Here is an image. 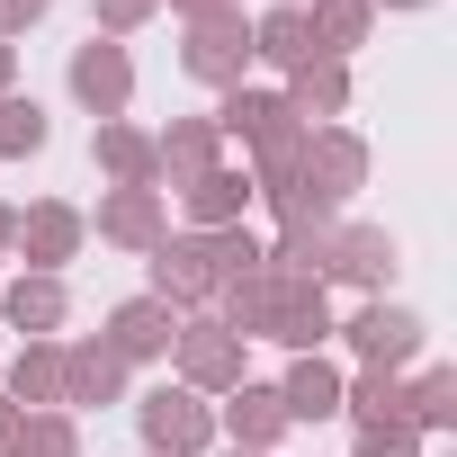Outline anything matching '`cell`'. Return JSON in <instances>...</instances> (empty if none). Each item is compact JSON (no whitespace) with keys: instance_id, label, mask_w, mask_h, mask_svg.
I'll list each match as a JSON object with an SVG mask.
<instances>
[{"instance_id":"1","label":"cell","mask_w":457,"mask_h":457,"mask_svg":"<svg viewBox=\"0 0 457 457\" xmlns=\"http://www.w3.org/2000/svg\"><path fill=\"white\" fill-rule=\"evenodd\" d=\"M170 359H179V386H188V395H234V386L252 377V341H234L215 314H179Z\"/></svg>"},{"instance_id":"2","label":"cell","mask_w":457,"mask_h":457,"mask_svg":"<svg viewBox=\"0 0 457 457\" xmlns=\"http://www.w3.org/2000/svg\"><path fill=\"white\" fill-rule=\"evenodd\" d=\"M135 430H144L153 457H206L215 448V403L188 395V386H153V395H135Z\"/></svg>"},{"instance_id":"3","label":"cell","mask_w":457,"mask_h":457,"mask_svg":"<svg viewBox=\"0 0 457 457\" xmlns=\"http://www.w3.org/2000/svg\"><path fill=\"white\" fill-rule=\"evenodd\" d=\"M359 188H368V144L350 126H305V206L341 215Z\"/></svg>"},{"instance_id":"4","label":"cell","mask_w":457,"mask_h":457,"mask_svg":"<svg viewBox=\"0 0 457 457\" xmlns=\"http://www.w3.org/2000/svg\"><path fill=\"white\" fill-rule=\"evenodd\" d=\"M144 270H153L144 296H162L170 314H206V296H215V243L206 234H162L144 252Z\"/></svg>"},{"instance_id":"5","label":"cell","mask_w":457,"mask_h":457,"mask_svg":"<svg viewBox=\"0 0 457 457\" xmlns=\"http://www.w3.org/2000/svg\"><path fill=\"white\" fill-rule=\"evenodd\" d=\"M252 341H278V350H323L332 341V296H323V278H278L270 270V305H261V332Z\"/></svg>"},{"instance_id":"6","label":"cell","mask_w":457,"mask_h":457,"mask_svg":"<svg viewBox=\"0 0 457 457\" xmlns=\"http://www.w3.org/2000/svg\"><path fill=\"white\" fill-rule=\"evenodd\" d=\"M332 332L359 350V368H395V377H403V368L421 359V341H430V323H421L412 305H386V296H368V305H359L350 323H332Z\"/></svg>"},{"instance_id":"7","label":"cell","mask_w":457,"mask_h":457,"mask_svg":"<svg viewBox=\"0 0 457 457\" xmlns=\"http://www.w3.org/2000/svg\"><path fill=\"white\" fill-rule=\"evenodd\" d=\"M81 243H90V215L72 206V197H37V206H19V261L37 270V278H63V261H81Z\"/></svg>"},{"instance_id":"8","label":"cell","mask_w":457,"mask_h":457,"mask_svg":"<svg viewBox=\"0 0 457 457\" xmlns=\"http://www.w3.org/2000/svg\"><path fill=\"white\" fill-rule=\"evenodd\" d=\"M332 243H341V215H323V206L278 215V243H261V270H278V278H323V287H332Z\"/></svg>"},{"instance_id":"9","label":"cell","mask_w":457,"mask_h":457,"mask_svg":"<svg viewBox=\"0 0 457 457\" xmlns=\"http://www.w3.org/2000/svg\"><path fill=\"white\" fill-rule=\"evenodd\" d=\"M215 430H224V448H252V457H270L296 421H287V403H278V386H261V377H243L234 395L215 403Z\"/></svg>"},{"instance_id":"10","label":"cell","mask_w":457,"mask_h":457,"mask_svg":"<svg viewBox=\"0 0 457 457\" xmlns=\"http://www.w3.org/2000/svg\"><path fill=\"white\" fill-rule=\"evenodd\" d=\"M72 99L108 126V117H126V99H135V63H126V46H108V37H90V46H72Z\"/></svg>"},{"instance_id":"11","label":"cell","mask_w":457,"mask_h":457,"mask_svg":"<svg viewBox=\"0 0 457 457\" xmlns=\"http://www.w3.org/2000/svg\"><path fill=\"white\" fill-rule=\"evenodd\" d=\"M243 63H252V28H243V19H197L188 46H179V72H188L197 90H234Z\"/></svg>"},{"instance_id":"12","label":"cell","mask_w":457,"mask_h":457,"mask_svg":"<svg viewBox=\"0 0 457 457\" xmlns=\"http://www.w3.org/2000/svg\"><path fill=\"white\" fill-rule=\"evenodd\" d=\"M215 135H234V144H278V135H296V108L278 99V90H252V81H234L215 99Z\"/></svg>"},{"instance_id":"13","label":"cell","mask_w":457,"mask_h":457,"mask_svg":"<svg viewBox=\"0 0 457 457\" xmlns=\"http://www.w3.org/2000/svg\"><path fill=\"white\" fill-rule=\"evenodd\" d=\"M395 270H403V252H395L386 224H341V243H332V278H341V287L386 296V287H395Z\"/></svg>"},{"instance_id":"14","label":"cell","mask_w":457,"mask_h":457,"mask_svg":"<svg viewBox=\"0 0 457 457\" xmlns=\"http://www.w3.org/2000/svg\"><path fill=\"white\" fill-rule=\"evenodd\" d=\"M63 314H72L63 278H37V270H19V278H0V323H10L19 341H54V332H63Z\"/></svg>"},{"instance_id":"15","label":"cell","mask_w":457,"mask_h":457,"mask_svg":"<svg viewBox=\"0 0 457 457\" xmlns=\"http://www.w3.org/2000/svg\"><path fill=\"white\" fill-rule=\"evenodd\" d=\"M153 162H162V188H188V179H206V170L224 162V135H215V117H170V126L153 135Z\"/></svg>"},{"instance_id":"16","label":"cell","mask_w":457,"mask_h":457,"mask_svg":"<svg viewBox=\"0 0 457 457\" xmlns=\"http://www.w3.org/2000/svg\"><path fill=\"white\" fill-rule=\"evenodd\" d=\"M99 341H108L126 368H135V359H170V341H179V314H170L162 296H126V305L108 314V332H99Z\"/></svg>"},{"instance_id":"17","label":"cell","mask_w":457,"mask_h":457,"mask_svg":"<svg viewBox=\"0 0 457 457\" xmlns=\"http://www.w3.org/2000/svg\"><path fill=\"white\" fill-rule=\"evenodd\" d=\"M162 234H170L162 188H108V197H99V243H117V252H153Z\"/></svg>"},{"instance_id":"18","label":"cell","mask_w":457,"mask_h":457,"mask_svg":"<svg viewBox=\"0 0 457 457\" xmlns=\"http://www.w3.org/2000/svg\"><path fill=\"white\" fill-rule=\"evenodd\" d=\"M0 395H10L19 412H63V341H19Z\"/></svg>"},{"instance_id":"19","label":"cell","mask_w":457,"mask_h":457,"mask_svg":"<svg viewBox=\"0 0 457 457\" xmlns=\"http://www.w3.org/2000/svg\"><path fill=\"white\" fill-rule=\"evenodd\" d=\"M179 206H188V234H224V224H243V206H252V170L215 162L206 179L179 188Z\"/></svg>"},{"instance_id":"20","label":"cell","mask_w":457,"mask_h":457,"mask_svg":"<svg viewBox=\"0 0 457 457\" xmlns=\"http://www.w3.org/2000/svg\"><path fill=\"white\" fill-rule=\"evenodd\" d=\"M90 162L108 170V188H162V162H153V135H144V126H126V117H108V126L90 135Z\"/></svg>"},{"instance_id":"21","label":"cell","mask_w":457,"mask_h":457,"mask_svg":"<svg viewBox=\"0 0 457 457\" xmlns=\"http://www.w3.org/2000/svg\"><path fill=\"white\" fill-rule=\"evenodd\" d=\"M63 403H126V359L99 332L63 350Z\"/></svg>"},{"instance_id":"22","label":"cell","mask_w":457,"mask_h":457,"mask_svg":"<svg viewBox=\"0 0 457 457\" xmlns=\"http://www.w3.org/2000/svg\"><path fill=\"white\" fill-rule=\"evenodd\" d=\"M278 403H287V421H341V368H332L323 350H305V359L278 377Z\"/></svg>"},{"instance_id":"23","label":"cell","mask_w":457,"mask_h":457,"mask_svg":"<svg viewBox=\"0 0 457 457\" xmlns=\"http://www.w3.org/2000/svg\"><path fill=\"white\" fill-rule=\"evenodd\" d=\"M278 99L296 108V126H332V117L350 108V63H305V72H287Z\"/></svg>"},{"instance_id":"24","label":"cell","mask_w":457,"mask_h":457,"mask_svg":"<svg viewBox=\"0 0 457 457\" xmlns=\"http://www.w3.org/2000/svg\"><path fill=\"white\" fill-rule=\"evenodd\" d=\"M305 28H314V46H323V63H350V54L368 46V28H377V10H368V0H305Z\"/></svg>"},{"instance_id":"25","label":"cell","mask_w":457,"mask_h":457,"mask_svg":"<svg viewBox=\"0 0 457 457\" xmlns=\"http://www.w3.org/2000/svg\"><path fill=\"white\" fill-rule=\"evenodd\" d=\"M252 54H261V63H278V72H305V63H323V46H314L305 10H270V19L252 28Z\"/></svg>"},{"instance_id":"26","label":"cell","mask_w":457,"mask_h":457,"mask_svg":"<svg viewBox=\"0 0 457 457\" xmlns=\"http://www.w3.org/2000/svg\"><path fill=\"white\" fill-rule=\"evenodd\" d=\"M341 412L368 430V421H403V377L395 368H359V377H341Z\"/></svg>"},{"instance_id":"27","label":"cell","mask_w":457,"mask_h":457,"mask_svg":"<svg viewBox=\"0 0 457 457\" xmlns=\"http://www.w3.org/2000/svg\"><path fill=\"white\" fill-rule=\"evenodd\" d=\"M403 421H412V430H457V368L403 377Z\"/></svg>"},{"instance_id":"28","label":"cell","mask_w":457,"mask_h":457,"mask_svg":"<svg viewBox=\"0 0 457 457\" xmlns=\"http://www.w3.org/2000/svg\"><path fill=\"white\" fill-rule=\"evenodd\" d=\"M54 144V126H46V108L28 99V90H10L0 99V162H37Z\"/></svg>"},{"instance_id":"29","label":"cell","mask_w":457,"mask_h":457,"mask_svg":"<svg viewBox=\"0 0 457 457\" xmlns=\"http://www.w3.org/2000/svg\"><path fill=\"white\" fill-rule=\"evenodd\" d=\"M10 457H81V421L72 412H28Z\"/></svg>"},{"instance_id":"30","label":"cell","mask_w":457,"mask_h":457,"mask_svg":"<svg viewBox=\"0 0 457 457\" xmlns=\"http://www.w3.org/2000/svg\"><path fill=\"white\" fill-rule=\"evenodd\" d=\"M162 19V0H90V37H135V28H153Z\"/></svg>"},{"instance_id":"31","label":"cell","mask_w":457,"mask_h":457,"mask_svg":"<svg viewBox=\"0 0 457 457\" xmlns=\"http://www.w3.org/2000/svg\"><path fill=\"white\" fill-rule=\"evenodd\" d=\"M350 457H421V430H412V421H368Z\"/></svg>"},{"instance_id":"32","label":"cell","mask_w":457,"mask_h":457,"mask_svg":"<svg viewBox=\"0 0 457 457\" xmlns=\"http://www.w3.org/2000/svg\"><path fill=\"white\" fill-rule=\"evenodd\" d=\"M46 10H54V0H0V37H28V28H46Z\"/></svg>"},{"instance_id":"33","label":"cell","mask_w":457,"mask_h":457,"mask_svg":"<svg viewBox=\"0 0 457 457\" xmlns=\"http://www.w3.org/2000/svg\"><path fill=\"white\" fill-rule=\"evenodd\" d=\"M162 10H179L197 28V19H243V0H162Z\"/></svg>"},{"instance_id":"34","label":"cell","mask_w":457,"mask_h":457,"mask_svg":"<svg viewBox=\"0 0 457 457\" xmlns=\"http://www.w3.org/2000/svg\"><path fill=\"white\" fill-rule=\"evenodd\" d=\"M19 421H28V412H19L10 395H0V457H10V448H19Z\"/></svg>"},{"instance_id":"35","label":"cell","mask_w":457,"mask_h":457,"mask_svg":"<svg viewBox=\"0 0 457 457\" xmlns=\"http://www.w3.org/2000/svg\"><path fill=\"white\" fill-rule=\"evenodd\" d=\"M10 90H19V46L0 37V99H10Z\"/></svg>"},{"instance_id":"36","label":"cell","mask_w":457,"mask_h":457,"mask_svg":"<svg viewBox=\"0 0 457 457\" xmlns=\"http://www.w3.org/2000/svg\"><path fill=\"white\" fill-rule=\"evenodd\" d=\"M19 243V206H0V252H10Z\"/></svg>"},{"instance_id":"37","label":"cell","mask_w":457,"mask_h":457,"mask_svg":"<svg viewBox=\"0 0 457 457\" xmlns=\"http://www.w3.org/2000/svg\"><path fill=\"white\" fill-rule=\"evenodd\" d=\"M368 10H377V0H368ZM386 10H430V0H386Z\"/></svg>"},{"instance_id":"38","label":"cell","mask_w":457,"mask_h":457,"mask_svg":"<svg viewBox=\"0 0 457 457\" xmlns=\"http://www.w3.org/2000/svg\"><path fill=\"white\" fill-rule=\"evenodd\" d=\"M270 10H305V0H270Z\"/></svg>"},{"instance_id":"39","label":"cell","mask_w":457,"mask_h":457,"mask_svg":"<svg viewBox=\"0 0 457 457\" xmlns=\"http://www.w3.org/2000/svg\"><path fill=\"white\" fill-rule=\"evenodd\" d=\"M224 457H252V448H224Z\"/></svg>"},{"instance_id":"40","label":"cell","mask_w":457,"mask_h":457,"mask_svg":"<svg viewBox=\"0 0 457 457\" xmlns=\"http://www.w3.org/2000/svg\"><path fill=\"white\" fill-rule=\"evenodd\" d=\"M439 457H448V448H439Z\"/></svg>"}]
</instances>
